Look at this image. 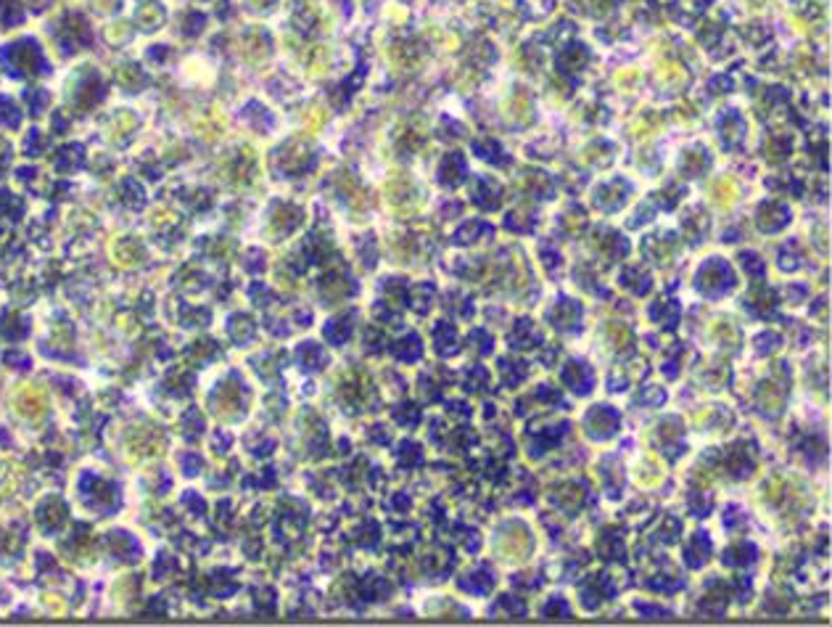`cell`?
Here are the masks:
<instances>
[{
  "mask_svg": "<svg viewBox=\"0 0 832 627\" xmlns=\"http://www.w3.org/2000/svg\"><path fill=\"white\" fill-rule=\"evenodd\" d=\"M732 270L727 268L724 263H719V260H713V263H708L705 268H703L701 273V284L703 289L708 294H722L727 292L730 286H732Z\"/></svg>",
  "mask_w": 832,
  "mask_h": 627,
  "instance_id": "cell-1",
  "label": "cell"
},
{
  "mask_svg": "<svg viewBox=\"0 0 832 627\" xmlns=\"http://www.w3.org/2000/svg\"><path fill=\"white\" fill-rule=\"evenodd\" d=\"M587 426H590V432L594 437L605 439V437H611L613 432H616V426H619V415H616V410H611V408H597V410H592V413H590V418H587Z\"/></svg>",
  "mask_w": 832,
  "mask_h": 627,
  "instance_id": "cell-2",
  "label": "cell"
},
{
  "mask_svg": "<svg viewBox=\"0 0 832 627\" xmlns=\"http://www.w3.org/2000/svg\"><path fill=\"white\" fill-rule=\"evenodd\" d=\"M742 260H745V270H751V273H761V270H763V265L758 263V257H756V254H745Z\"/></svg>",
  "mask_w": 832,
  "mask_h": 627,
  "instance_id": "cell-5",
  "label": "cell"
},
{
  "mask_svg": "<svg viewBox=\"0 0 832 627\" xmlns=\"http://www.w3.org/2000/svg\"><path fill=\"white\" fill-rule=\"evenodd\" d=\"M563 379H566V384H571V389H576V392H587V389L592 386L590 371H587L584 365H576V363H571L566 371H563Z\"/></svg>",
  "mask_w": 832,
  "mask_h": 627,
  "instance_id": "cell-3",
  "label": "cell"
},
{
  "mask_svg": "<svg viewBox=\"0 0 832 627\" xmlns=\"http://www.w3.org/2000/svg\"><path fill=\"white\" fill-rule=\"evenodd\" d=\"M138 19H141L143 24H148V30H153V24H159L161 21V8H156V6H146V8H141Z\"/></svg>",
  "mask_w": 832,
  "mask_h": 627,
  "instance_id": "cell-4",
  "label": "cell"
}]
</instances>
